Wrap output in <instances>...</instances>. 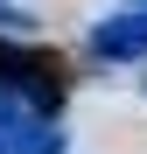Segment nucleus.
<instances>
[{
  "instance_id": "obj_1",
  "label": "nucleus",
  "mask_w": 147,
  "mask_h": 154,
  "mask_svg": "<svg viewBox=\"0 0 147 154\" xmlns=\"http://www.w3.org/2000/svg\"><path fill=\"white\" fill-rule=\"evenodd\" d=\"M0 154H63L56 119L28 98H14L7 84H0Z\"/></svg>"
},
{
  "instance_id": "obj_2",
  "label": "nucleus",
  "mask_w": 147,
  "mask_h": 154,
  "mask_svg": "<svg viewBox=\"0 0 147 154\" xmlns=\"http://www.w3.org/2000/svg\"><path fill=\"white\" fill-rule=\"evenodd\" d=\"M91 49L105 63H140L147 56V7H119V14H105L91 28Z\"/></svg>"
},
{
  "instance_id": "obj_3",
  "label": "nucleus",
  "mask_w": 147,
  "mask_h": 154,
  "mask_svg": "<svg viewBox=\"0 0 147 154\" xmlns=\"http://www.w3.org/2000/svg\"><path fill=\"white\" fill-rule=\"evenodd\" d=\"M28 28H35V21H28V14H21V7H14V0H0V35H28Z\"/></svg>"
},
{
  "instance_id": "obj_4",
  "label": "nucleus",
  "mask_w": 147,
  "mask_h": 154,
  "mask_svg": "<svg viewBox=\"0 0 147 154\" xmlns=\"http://www.w3.org/2000/svg\"><path fill=\"white\" fill-rule=\"evenodd\" d=\"M126 7H147V0H126Z\"/></svg>"
}]
</instances>
